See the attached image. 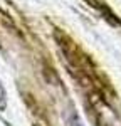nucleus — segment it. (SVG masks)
Segmentation results:
<instances>
[{"mask_svg": "<svg viewBox=\"0 0 121 126\" xmlns=\"http://www.w3.org/2000/svg\"><path fill=\"white\" fill-rule=\"evenodd\" d=\"M5 104H7V94H5V87L0 81V111L5 109Z\"/></svg>", "mask_w": 121, "mask_h": 126, "instance_id": "1", "label": "nucleus"}]
</instances>
